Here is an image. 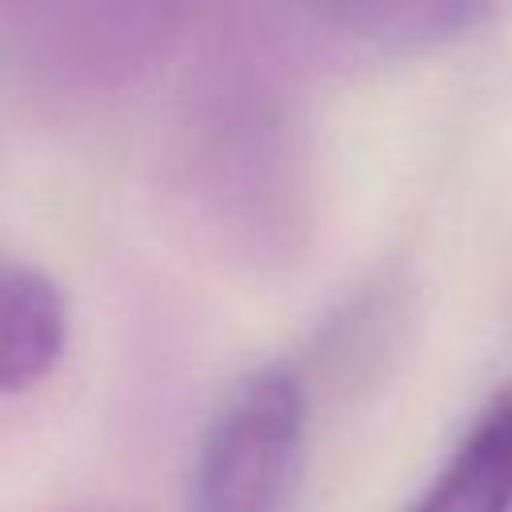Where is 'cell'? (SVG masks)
<instances>
[{"mask_svg":"<svg viewBox=\"0 0 512 512\" xmlns=\"http://www.w3.org/2000/svg\"><path fill=\"white\" fill-rule=\"evenodd\" d=\"M312 124L292 36L220 28L180 92L164 176L192 236L248 272L292 268L316 228Z\"/></svg>","mask_w":512,"mask_h":512,"instance_id":"cell-1","label":"cell"},{"mask_svg":"<svg viewBox=\"0 0 512 512\" xmlns=\"http://www.w3.org/2000/svg\"><path fill=\"white\" fill-rule=\"evenodd\" d=\"M204 0H0L4 60L40 104L88 112L140 88Z\"/></svg>","mask_w":512,"mask_h":512,"instance_id":"cell-2","label":"cell"},{"mask_svg":"<svg viewBox=\"0 0 512 512\" xmlns=\"http://www.w3.org/2000/svg\"><path fill=\"white\" fill-rule=\"evenodd\" d=\"M308 468V392L296 368L240 376L204 428L188 512H296Z\"/></svg>","mask_w":512,"mask_h":512,"instance_id":"cell-3","label":"cell"},{"mask_svg":"<svg viewBox=\"0 0 512 512\" xmlns=\"http://www.w3.org/2000/svg\"><path fill=\"white\" fill-rule=\"evenodd\" d=\"M508 0H300V16L328 40L368 52H428L484 28Z\"/></svg>","mask_w":512,"mask_h":512,"instance_id":"cell-4","label":"cell"},{"mask_svg":"<svg viewBox=\"0 0 512 512\" xmlns=\"http://www.w3.org/2000/svg\"><path fill=\"white\" fill-rule=\"evenodd\" d=\"M4 344H0V388L4 396L32 392L52 376L68 340V308L56 280L24 260L4 264Z\"/></svg>","mask_w":512,"mask_h":512,"instance_id":"cell-5","label":"cell"},{"mask_svg":"<svg viewBox=\"0 0 512 512\" xmlns=\"http://www.w3.org/2000/svg\"><path fill=\"white\" fill-rule=\"evenodd\" d=\"M412 512H512V384L468 424Z\"/></svg>","mask_w":512,"mask_h":512,"instance_id":"cell-6","label":"cell"}]
</instances>
